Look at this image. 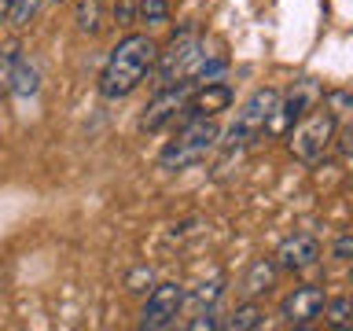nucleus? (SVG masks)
I'll return each mask as SVG.
<instances>
[{
    "mask_svg": "<svg viewBox=\"0 0 353 331\" xmlns=\"http://www.w3.org/2000/svg\"><path fill=\"white\" fill-rule=\"evenodd\" d=\"M188 328H192V331H203V328H206V331H214V328H221V320H217L214 309H206V313H199Z\"/></svg>",
    "mask_w": 353,
    "mask_h": 331,
    "instance_id": "23",
    "label": "nucleus"
},
{
    "mask_svg": "<svg viewBox=\"0 0 353 331\" xmlns=\"http://www.w3.org/2000/svg\"><path fill=\"white\" fill-rule=\"evenodd\" d=\"M77 26L85 33L99 30V0H77Z\"/></svg>",
    "mask_w": 353,
    "mask_h": 331,
    "instance_id": "19",
    "label": "nucleus"
},
{
    "mask_svg": "<svg viewBox=\"0 0 353 331\" xmlns=\"http://www.w3.org/2000/svg\"><path fill=\"white\" fill-rule=\"evenodd\" d=\"M261 317H265V309H261L258 302H243V305H236V313H232L228 328H232V331H250V328H261Z\"/></svg>",
    "mask_w": 353,
    "mask_h": 331,
    "instance_id": "16",
    "label": "nucleus"
},
{
    "mask_svg": "<svg viewBox=\"0 0 353 331\" xmlns=\"http://www.w3.org/2000/svg\"><path fill=\"white\" fill-rule=\"evenodd\" d=\"M199 52H203V33L195 26H184L181 33H173L170 44L154 55V74H159V85H173V81H184L188 70L195 66Z\"/></svg>",
    "mask_w": 353,
    "mask_h": 331,
    "instance_id": "5",
    "label": "nucleus"
},
{
    "mask_svg": "<svg viewBox=\"0 0 353 331\" xmlns=\"http://www.w3.org/2000/svg\"><path fill=\"white\" fill-rule=\"evenodd\" d=\"M181 305H184V287L181 283H159L151 287L148 302L140 309V328H170L176 324V317H181Z\"/></svg>",
    "mask_w": 353,
    "mask_h": 331,
    "instance_id": "7",
    "label": "nucleus"
},
{
    "mask_svg": "<svg viewBox=\"0 0 353 331\" xmlns=\"http://www.w3.org/2000/svg\"><path fill=\"white\" fill-rule=\"evenodd\" d=\"M41 4H44V0H15V8H11L8 22H11V26H30V22L37 19Z\"/></svg>",
    "mask_w": 353,
    "mask_h": 331,
    "instance_id": "18",
    "label": "nucleus"
},
{
    "mask_svg": "<svg viewBox=\"0 0 353 331\" xmlns=\"http://www.w3.org/2000/svg\"><path fill=\"white\" fill-rule=\"evenodd\" d=\"M11 8H15V0H0V22H8Z\"/></svg>",
    "mask_w": 353,
    "mask_h": 331,
    "instance_id": "25",
    "label": "nucleus"
},
{
    "mask_svg": "<svg viewBox=\"0 0 353 331\" xmlns=\"http://www.w3.org/2000/svg\"><path fill=\"white\" fill-rule=\"evenodd\" d=\"M232 107V88L225 81H203V85H195L192 88V96H188V103L181 110V118H214L221 114V110H228Z\"/></svg>",
    "mask_w": 353,
    "mask_h": 331,
    "instance_id": "9",
    "label": "nucleus"
},
{
    "mask_svg": "<svg viewBox=\"0 0 353 331\" xmlns=\"http://www.w3.org/2000/svg\"><path fill=\"white\" fill-rule=\"evenodd\" d=\"M324 320L327 328H353V298H324Z\"/></svg>",
    "mask_w": 353,
    "mask_h": 331,
    "instance_id": "13",
    "label": "nucleus"
},
{
    "mask_svg": "<svg viewBox=\"0 0 353 331\" xmlns=\"http://www.w3.org/2000/svg\"><path fill=\"white\" fill-rule=\"evenodd\" d=\"M192 88H195V81H188V77H184V81H173V85H162L159 96H154L151 103L143 107L140 129H143V132H154V129H162L165 121H173V118L184 110L188 96H192Z\"/></svg>",
    "mask_w": 353,
    "mask_h": 331,
    "instance_id": "6",
    "label": "nucleus"
},
{
    "mask_svg": "<svg viewBox=\"0 0 353 331\" xmlns=\"http://www.w3.org/2000/svg\"><path fill=\"white\" fill-rule=\"evenodd\" d=\"M137 22L165 26L170 22V0H137Z\"/></svg>",
    "mask_w": 353,
    "mask_h": 331,
    "instance_id": "15",
    "label": "nucleus"
},
{
    "mask_svg": "<svg viewBox=\"0 0 353 331\" xmlns=\"http://www.w3.org/2000/svg\"><path fill=\"white\" fill-rule=\"evenodd\" d=\"M217 140H221V129L214 118H188L184 129L159 151V170L165 173L192 170V166L206 162V154L217 148Z\"/></svg>",
    "mask_w": 353,
    "mask_h": 331,
    "instance_id": "2",
    "label": "nucleus"
},
{
    "mask_svg": "<svg viewBox=\"0 0 353 331\" xmlns=\"http://www.w3.org/2000/svg\"><path fill=\"white\" fill-rule=\"evenodd\" d=\"M316 261H320V243H316V236H309V232L287 236L280 243V250H276V265H280L283 272H305V269H313Z\"/></svg>",
    "mask_w": 353,
    "mask_h": 331,
    "instance_id": "11",
    "label": "nucleus"
},
{
    "mask_svg": "<svg viewBox=\"0 0 353 331\" xmlns=\"http://www.w3.org/2000/svg\"><path fill=\"white\" fill-rule=\"evenodd\" d=\"M154 55H159V44H154L148 33H129V37H121L114 48H110L103 70H99V92L107 99H125L129 92H137L140 81L151 74Z\"/></svg>",
    "mask_w": 353,
    "mask_h": 331,
    "instance_id": "1",
    "label": "nucleus"
},
{
    "mask_svg": "<svg viewBox=\"0 0 353 331\" xmlns=\"http://www.w3.org/2000/svg\"><path fill=\"white\" fill-rule=\"evenodd\" d=\"M276 103H280V92L276 88H258L247 103L239 107V114L236 121H232V129H228V140H225V148L228 151H239V148H247V143H254L261 137V132H269V121L276 114Z\"/></svg>",
    "mask_w": 353,
    "mask_h": 331,
    "instance_id": "4",
    "label": "nucleus"
},
{
    "mask_svg": "<svg viewBox=\"0 0 353 331\" xmlns=\"http://www.w3.org/2000/svg\"><path fill=\"white\" fill-rule=\"evenodd\" d=\"M316 96H320V88H316L313 81H294L291 92L280 96V103H276V114H272V121H269V129H272V132H287L309 107H316Z\"/></svg>",
    "mask_w": 353,
    "mask_h": 331,
    "instance_id": "10",
    "label": "nucleus"
},
{
    "mask_svg": "<svg viewBox=\"0 0 353 331\" xmlns=\"http://www.w3.org/2000/svg\"><path fill=\"white\" fill-rule=\"evenodd\" d=\"M114 19L121 26H129V22L137 19V0H114Z\"/></svg>",
    "mask_w": 353,
    "mask_h": 331,
    "instance_id": "22",
    "label": "nucleus"
},
{
    "mask_svg": "<svg viewBox=\"0 0 353 331\" xmlns=\"http://www.w3.org/2000/svg\"><path fill=\"white\" fill-rule=\"evenodd\" d=\"M37 85H41L37 66H33L30 59H19L15 74H11V92H15V96H33V92H37Z\"/></svg>",
    "mask_w": 353,
    "mask_h": 331,
    "instance_id": "14",
    "label": "nucleus"
},
{
    "mask_svg": "<svg viewBox=\"0 0 353 331\" xmlns=\"http://www.w3.org/2000/svg\"><path fill=\"white\" fill-rule=\"evenodd\" d=\"M331 254H335V258H342V261H350V258H353V236H350V232L335 239V247H331Z\"/></svg>",
    "mask_w": 353,
    "mask_h": 331,
    "instance_id": "24",
    "label": "nucleus"
},
{
    "mask_svg": "<svg viewBox=\"0 0 353 331\" xmlns=\"http://www.w3.org/2000/svg\"><path fill=\"white\" fill-rule=\"evenodd\" d=\"M335 140H339V151L346 154V159H353V118L346 121V126L335 129Z\"/></svg>",
    "mask_w": 353,
    "mask_h": 331,
    "instance_id": "21",
    "label": "nucleus"
},
{
    "mask_svg": "<svg viewBox=\"0 0 353 331\" xmlns=\"http://www.w3.org/2000/svg\"><path fill=\"white\" fill-rule=\"evenodd\" d=\"M272 283H276V265H272L269 258H258V261L247 269V276H243V291H247L250 298L269 294Z\"/></svg>",
    "mask_w": 353,
    "mask_h": 331,
    "instance_id": "12",
    "label": "nucleus"
},
{
    "mask_svg": "<svg viewBox=\"0 0 353 331\" xmlns=\"http://www.w3.org/2000/svg\"><path fill=\"white\" fill-rule=\"evenodd\" d=\"M335 129H339V118H335V110H331L327 103L309 107L305 114L287 129V148H291V154L298 162L316 166L327 154L331 143H335Z\"/></svg>",
    "mask_w": 353,
    "mask_h": 331,
    "instance_id": "3",
    "label": "nucleus"
},
{
    "mask_svg": "<svg viewBox=\"0 0 353 331\" xmlns=\"http://www.w3.org/2000/svg\"><path fill=\"white\" fill-rule=\"evenodd\" d=\"M19 59H22V48H19V44H11V48L0 52V96L11 92V74H15Z\"/></svg>",
    "mask_w": 353,
    "mask_h": 331,
    "instance_id": "17",
    "label": "nucleus"
},
{
    "mask_svg": "<svg viewBox=\"0 0 353 331\" xmlns=\"http://www.w3.org/2000/svg\"><path fill=\"white\" fill-rule=\"evenodd\" d=\"M324 287L320 283H302V287H294L291 294L280 302V317H283V324H291V328H305V324H313V320L320 317V309H324Z\"/></svg>",
    "mask_w": 353,
    "mask_h": 331,
    "instance_id": "8",
    "label": "nucleus"
},
{
    "mask_svg": "<svg viewBox=\"0 0 353 331\" xmlns=\"http://www.w3.org/2000/svg\"><path fill=\"white\" fill-rule=\"evenodd\" d=\"M221 298V280H210V283H203L195 291V305H206V309H214V302Z\"/></svg>",
    "mask_w": 353,
    "mask_h": 331,
    "instance_id": "20",
    "label": "nucleus"
}]
</instances>
